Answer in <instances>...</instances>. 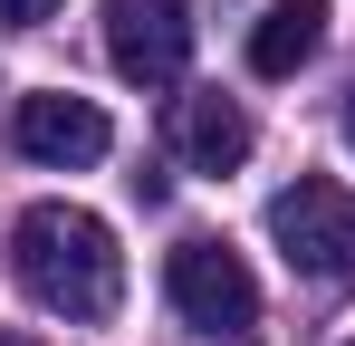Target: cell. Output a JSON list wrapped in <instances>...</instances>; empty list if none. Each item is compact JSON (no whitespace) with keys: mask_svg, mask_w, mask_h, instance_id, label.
Here are the masks:
<instances>
[{"mask_svg":"<svg viewBox=\"0 0 355 346\" xmlns=\"http://www.w3.org/2000/svg\"><path fill=\"white\" fill-rule=\"evenodd\" d=\"M10 279L29 288L39 308L96 327V318H116V298H125V250H116V231L96 222V212L29 202V212L10 222Z\"/></svg>","mask_w":355,"mask_h":346,"instance_id":"obj_1","label":"cell"},{"mask_svg":"<svg viewBox=\"0 0 355 346\" xmlns=\"http://www.w3.org/2000/svg\"><path fill=\"white\" fill-rule=\"evenodd\" d=\"M269 240L297 279H327V288H355V192L327 183V173H297L288 192L269 202Z\"/></svg>","mask_w":355,"mask_h":346,"instance_id":"obj_2","label":"cell"},{"mask_svg":"<svg viewBox=\"0 0 355 346\" xmlns=\"http://www.w3.org/2000/svg\"><path fill=\"white\" fill-rule=\"evenodd\" d=\"M164 298L182 308V327H211V337H231V327L259 318V279H250V260L231 240H182L164 260Z\"/></svg>","mask_w":355,"mask_h":346,"instance_id":"obj_3","label":"cell"},{"mask_svg":"<svg viewBox=\"0 0 355 346\" xmlns=\"http://www.w3.org/2000/svg\"><path fill=\"white\" fill-rule=\"evenodd\" d=\"M106 58L125 87H173L192 67V10L182 0H106Z\"/></svg>","mask_w":355,"mask_h":346,"instance_id":"obj_4","label":"cell"},{"mask_svg":"<svg viewBox=\"0 0 355 346\" xmlns=\"http://www.w3.org/2000/svg\"><path fill=\"white\" fill-rule=\"evenodd\" d=\"M10 145L29 154V164H106V145H116V125H106V106H87V97H19L10 106Z\"/></svg>","mask_w":355,"mask_h":346,"instance_id":"obj_5","label":"cell"},{"mask_svg":"<svg viewBox=\"0 0 355 346\" xmlns=\"http://www.w3.org/2000/svg\"><path fill=\"white\" fill-rule=\"evenodd\" d=\"M173 145H182V164H202V173L250 164V115H240V97H221V87L173 97Z\"/></svg>","mask_w":355,"mask_h":346,"instance_id":"obj_6","label":"cell"},{"mask_svg":"<svg viewBox=\"0 0 355 346\" xmlns=\"http://www.w3.org/2000/svg\"><path fill=\"white\" fill-rule=\"evenodd\" d=\"M327 49V0H269L250 29V77H297Z\"/></svg>","mask_w":355,"mask_h":346,"instance_id":"obj_7","label":"cell"},{"mask_svg":"<svg viewBox=\"0 0 355 346\" xmlns=\"http://www.w3.org/2000/svg\"><path fill=\"white\" fill-rule=\"evenodd\" d=\"M49 10H58V0H0V29H39Z\"/></svg>","mask_w":355,"mask_h":346,"instance_id":"obj_8","label":"cell"},{"mask_svg":"<svg viewBox=\"0 0 355 346\" xmlns=\"http://www.w3.org/2000/svg\"><path fill=\"white\" fill-rule=\"evenodd\" d=\"M0 346H39V337H19V327H0Z\"/></svg>","mask_w":355,"mask_h":346,"instance_id":"obj_9","label":"cell"},{"mask_svg":"<svg viewBox=\"0 0 355 346\" xmlns=\"http://www.w3.org/2000/svg\"><path fill=\"white\" fill-rule=\"evenodd\" d=\"M346 145H355V97H346Z\"/></svg>","mask_w":355,"mask_h":346,"instance_id":"obj_10","label":"cell"}]
</instances>
